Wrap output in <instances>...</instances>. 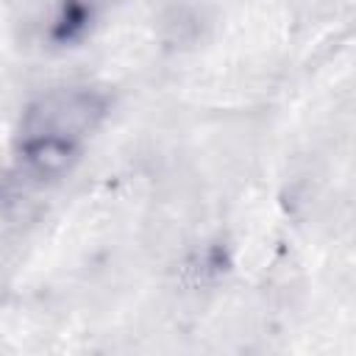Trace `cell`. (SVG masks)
I'll list each match as a JSON object with an SVG mask.
<instances>
[{
	"instance_id": "1",
	"label": "cell",
	"mask_w": 356,
	"mask_h": 356,
	"mask_svg": "<svg viewBox=\"0 0 356 356\" xmlns=\"http://www.w3.org/2000/svg\"><path fill=\"white\" fill-rule=\"evenodd\" d=\"M108 97L92 86L50 89L36 97L19 128V142H53L78 150V142L92 134L106 117Z\"/></svg>"
},
{
	"instance_id": "2",
	"label": "cell",
	"mask_w": 356,
	"mask_h": 356,
	"mask_svg": "<svg viewBox=\"0 0 356 356\" xmlns=\"http://www.w3.org/2000/svg\"><path fill=\"white\" fill-rule=\"evenodd\" d=\"M206 6L200 0H164L159 14L161 36L172 44H195L206 28Z\"/></svg>"
}]
</instances>
